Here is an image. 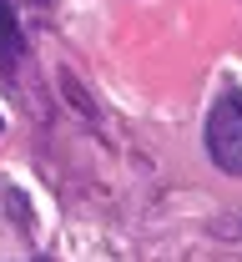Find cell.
Listing matches in <instances>:
<instances>
[{
    "mask_svg": "<svg viewBox=\"0 0 242 262\" xmlns=\"http://www.w3.org/2000/svg\"><path fill=\"white\" fill-rule=\"evenodd\" d=\"M20 51H26L20 20H15V10L0 0V71H15V66H20Z\"/></svg>",
    "mask_w": 242,
    "mask_h": 262,
    "instance_id": "obj_2",
    "label": "cell"
},
{
    "mask_svg": "<svg viewBox=\"0 0 242 262\" xmlns=\"http://www.w3.org/2000/svg\"><path fill=\"white\" fill-rule=\"evenodd\" d=\"M207 157L227 177H242V101L222 96L207 116Z\"/></svg>",
    "mask_w": 242,
    "mask_h": 262,
    "instance_id": "obj_1",
    "label": "cell"
}]
</instances>
